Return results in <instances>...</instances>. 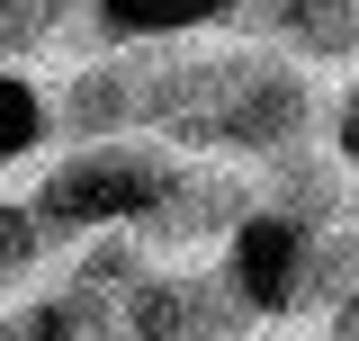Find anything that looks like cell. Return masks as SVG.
Returning <instances> with one entry per match:
<instances>
[{"instance_id":"obj_10","label":"cell","mask_w":359,"mask_h":341,"mask_svg":"<svg viewBox=\"0 0 359 341\" xmlns=\"http://www.w3.org/2000/svg\"><path fill=\"white\" fill-rule=\"evenodd\" d=\"M323 153H332V162L359 180V72L332 90V99H323Z\"/></svg>"},{"instance_id":"obj_9","label":"cell","mask_w":359,"mask_h":341,"mask_svg":"<svg viewBox=\"0 0 359 341\" xmlns=\"http://www.w3.org/2000/svg\"><path fill=\"white\" fill-rule=\"evenodd\" d=\"M0 341H99V333L81 323V305L63 297V288H45V297L0 305Z\"/></svg>"},{"instance_id":"obj_7","label":"cell","mask_w":359,"mask_h":341,"mask_svg":"<svg viewBox=\"0 0 359 341\" xmlns=\"http://www.w3.org/2000/svg\"><path fill=\"white\" fill-rule=\"evenodd\" d=\"M45 144H54V90L18 63H0V170L36 162Z\"/></svg>"},{"instance_id":"obj_6","label":"cell","mask_w":359,"mask_h":341,"mask_svg":"<svg viewBox=\"0 0 359 341\" xmlns=\"http://www.w3.org/2000/svg\"><path fill=\"white\" fill-rule=\"evenodd\" d=\"M233 18H243V0H90L99 45H198Z\"/></svg>"},{"instance_id":"obj_2","label":"cell","mask_w":359,"mask_h":341,"mask_svg":"<svg viewBox=\"0 0 359 341\" xmlns=\"http://www.w3.org/2000/svg\"><path fill=\"white\" fill-rule=\"evenodd\" d=\"M252 207H261V180H252L243 162L180 153L171 180H162V198H153L144 225H135V243H144L153 260H216V243H224Z\"/></svg>"},{"instance_id":"obj_11","label":"cell","mask_w":359,"mask_h":341,"mask_svg":"<svg viewBox=\"0 0 359 341\" xmlns=\"http://www.w3.org/2000/svg\"><path fill=\"white\" fill-rule=\"evenodd\" d=\"M323 341H359V279H351L332 305H323Z\"/></svg>"},{"instance_id":"obj_5","label":"cell","mask_w":359,"mask_h":341,"mask_svg":"<svg viewBox=\"0 0 359 341\" xmlns=\"http://www.w3.org/2000/svg\"><path fill=\"white\" fill-rule=\"evenodd\" d=\"M144 135V45H90L54 81V144Z\"/></svg>"},{"instance_id":"obj_1","label":"cell","mask_w":359,"mask_h":341,"mask_svg":"<svg viewBox=\"0 0 359 341\" xmlns=\"http://www.w3.org/2000/svg\"><path fill=\"white\" fill-rule=\"evenodd\" d=\"M171 144H153V135H117V144H63L54 162L36 170V189H27V207L54 243H90V234H126L144 225V207L162 198V180H171Z\"/></svg>"},{"instance_id":"obj_4","label":"cell","mask_w":359,"mask_h":341,"mask_svg":"<svg viewBox=\"0 0 359 341\" xmlns=\"http://www.w3.org/2000/svg\"><path fill=\"white\" fill-rule=\"evenodd\" d=\"M243 333H261V323L233 305L216 260L207 269L198 260H153L117 297V341H243Z\"/></svg>"},{"instance_id":"obj_8","label":"cell","mask_w":359,"mask_h":341,"mask_svg":"<svg viewBox=\"0 0 359 341\" xmlns=\"http://www.w3.org/2000/svg\"><path fill=\"white\" fill-rule=\"evenodd\" d=\"M45 260H54V234L36 225V207H27V198H0V297L27 288Z\"/></svg>"},{"instance_id":"obj_3","label":"cell","mask_w":359,"mask_h":341,"mask_svg":"<svg viewBox=\"0 0 359 341\" xmlns=\"http://www.w3.org/2000/svg\"><path fill=\"white\" fill-rule=\"evenodd\" d=\"M216 269H224V288H233V305L252 323H297V314H314V234L287 225L278 207L243 215L216 243Z\"/></svg>"}]
</instances>
